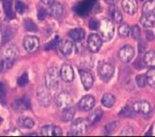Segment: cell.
Returning a JSON list of instances; mask_svg holds the SVG:
<instances>
[{
    "mask_svg": "<svg viewBox=\"0 0 155 137\" xmlns=\"http://www.w3.org/2000/svg\"><path fill=\"white\" fill-rule=\"evenodd\" d=\"M140 23L145 27H152L155 24V11L142 13Z\"/></svg>",
    "mask_w": 155,
    "mask_h": 137,
    "instance_id": "obj_18",
    "label": "cell"
},
{
    "mask_svg": "<svg viewBox=\"0 0 155 137\" xmlns=\"http://www.w3.org/2000/svg\"><path fill=\"white\" fill-rule=\"evenodd\" d=\"M24 47L28 53H33L39 48L40 41L35 36H26L24 39Z\"/></svg>",
    "mask_w": 155,
    "mask_h": 137,
    "instance_id": "obj_10",
    "label": "cell"
},
{
    "mask_svg": "<svg viewBox=\"0 0 155 137\" xmlns=\"http://www.w3.org/2000/svg\"><path fill=\"white\" fill-rule=\"evenodd\" d=\"M146 78H147V84L150 86H155V68L152 67V69L148 70Z\"/></svg>",
    "mask_w": 155,
    "mask_h": 137,
    "instance_id": "obj_32",
    "label": "cell"
},
{
    "mask_svg": "<svg viewBox=\"0 0 155 137\" xmlns=\"http://www.w3.org/2000/svg\"><path fill=\"white\" fill-rule=\"evenodd\" d=\"M121 6L123 11L129 15H134L137 11V3L135 0H122Z\"/></svg>",
    "mask_w": 155,
    "mask_h": 137,
    "instance_id": "obj_16",
    "label": "cell"
},
{
    "mask_svg": "<svg viewBox=\"0 0 155 137\" xmlns=\"http://www.w3.org/2000/svg\"><path fill=\"white\" fill-rule=\"evenodd\" d=\"M50 12L51 15L54 18H59L62 13H63V8L61 6V4L59 3H52L51 7H50Z\"/></svg>",
    "mask_w": 155,
    "mask_h": 137,
    "instance_id": "obj_24",
    "label": "cell"
},
{
    "mask_svg": "<svg viewBox=\"0 0 155 137\" xmlns=\"http://www.w3.org/2000/svg\"><path fill=\"white\" fill-rule=\"evenodd\" d=\"M15 8H16V11L17 12H19L20 14H24L27 11V7L25 3L23 2H20V1H18L15 5Z\"/></svg>",
    "mask_w": 155,
    "mask_h": 137,
    "instance_id": "obj_40",
    "label": "cell"
},
{
    "mask_svg": "<svg viewBox=\"0 0 155 137\" xmlns=\"http://www.w3.org/2000/svg\"><path fill=\"white\" fill-rule=\"evenodd\" d=\"M60 43V39L58 36H57L56 38H54V40H52L50 42H48L46 45L44 46V49L46 50V51H51V50H54V49H56L58 45Z\"/></svg>",
    "mask_w": 155,
    "mask_h": 137,
    "instance_id": "obj_33",
    "label": "cell"
},
{
    "mask_svg": "<svg viewBox=\"0 0 155 137\" xmlns=\"http://www.w3.org/2000/svg\"><path fill=\"white\" fill-rule=\"evenodd\" d=\"M110 15L113 22H115L116 24H120L122 22V14L120 13V11L117 10V8H113L110 10Z\"/></svg>",
    "mask_w": 155,
    "mask_h": 137,
    "instance_id": "obj_30",
    "label": "cell"
},
{
    "mask_svg": "<svg viewBox=\"0 0 155 137\" xmlns=\"http://www.w3.org/2000/svg\"><path fill=\"white\" fill-rule=\"evenodd\" d=\"M59 51L64 54V56H70L74 51V44L70 41H63L59 43Z\"/></svg>",
    "mask_w": 155,
    "mask_h": 137,
    "instance_id": "obj_19",
    "label": "cell"
},
{
    "mask_svg": "<svg viewBox=\"0 0 155 137\" xmlns=\"http://www.w3.org/2000/svg\"><path fill=\"white\" fill-rule=\"evenodd\" d=\"M79 74H80L81 82H82V84H83L86 90H88L92 87L93 83H94V79H93V76L91 75L90 72H88L87 70H80Z\"/></svg>",
    "mask_w": 155,
    "mask_h": 137,
    "instance_id": "obj_15",
    "label": "cell"
},
{
    "mask_svg": "<svg viewBox=\"0 0 155 137\" xmlns=\"http://www.w3.org/2000/svg\"><path fill=\"white\" fill-rule=\"evenodd\" d=\"M2 1H7V0H2Z\"/></svg>",
    "mask_w": 155,
    "mask_h": 137,
    "instance_id": "obj_51",
    "label": "cell"
},
{
    "mask_svg": "<svg viewBox=\"0 0 155 137\" xmlns=\"http://www.w3.org/2000/svg\"><path fill=\"white\" fill-rule=\"evenodd\" d=\"M152 132V130H150V131H149L147 133H146L145 135H146V136H148V135H151V134H152V132Z\"/></svg>",
    "mask_w": 155,
    "mask_h": 137,
    "instance_id": "obj_50",
    "label": "cell"
},
{
    "mask_svg": "<svg viewBox=\"0 0 155 137\" xmlns=\"http://www.w3.org/2000/svg\"><path fill=\"white\" fill-rule=\"evenodd\" d=\"M133 111L140 115H147L151 111V106L147 100H139L133 105Z\"/></svg>",
    "mask_w": 155,
    "mask_h": 137,
    "instance_id": "obj_13",
    "label": "cell"
},
{
    "mask_svg": "<svg viewBox=\"0 0 155 137\" xmlns=\"http://www.w3.org/2000/svg\"><path fill=\"white\" fill-rule=\"evenodd\" d=\"M41 1L45 5H51L52 3L54 2V0H41Z\"/></svg>",
    "mask_w": 155,
    "mask_h": 137,
    "instance_id": "obj_49",
    "label": "cell"
},
{
    "mask_svg": "<svg viewBox=\"0 0 155 137\" xmlns=\"http://www.w3.org/2000/svg\"><path fill=\"white\" fill-rule=\"evenodd\" d=\"M1 32H2V43L5 44L8 42L12 38V30L10 26H2L1 27Z\"/></svg>",
    "mask_w": 155,
    "mask_h": 137,
    "instance_id": "obj_26",
    "label": "cell"
},
{
    "mask_svg": "<svg viewBox=\"0 0 155 137\" xmlns=\"http://www.w3.org/2000/svg\"><path fill=\"white\" fill-rule=\"evenodd\" d=\"M24 27L26 31L29 32H36L38 30V27L36 24L31 20V19H25L24 20Z\"/></svg>",
    "mask_w": 155,
    "mask_h": 137,
    "instance_id": "obj_31",
    "label": "cell"
},
{
    "mask_svg": "<svg viewBox=\"0 0 155 137\" xmlns=\"http://www.w3.org/2000/svg\"><path fill=\"white\" fill-rule=\"evenodd\" d=\"M99 24H100V23H99V22H98L96 19H92V20H90V21H89V24H88V25H89V28H90V29H93V30H95V29H98Z\"/></svg>",
    "mask_w": 155,
    "mask_h": 137,
    "instance_id": "obj_43",
    "label": "cell"
},
{
    "mask_svg": "<svg viewBox=\"0 0 155 137\" xmlns=\"http://www.w3.org/2000/svg\"><path fill=\"white\" fill-rule=\"evenodd\" d=\"M3 8H4L6 16L8 18V19H13L15 14H14V11H13V8H12V0H7V1H4Z\"/></svg>",
    "mask_w": 155,
    "mask_h": 137,
    "instance_id": "obj_28",
    "label": "cell"
},
{
    "mask_svg": "<svg viewBox=\"0 0 155 137\" xmlns=\"http://www.w3.org/2000/svg\"><path fill=\"white\" fill-rule=\"evenodd\" d=\"M92 8V2L90 1H85L79 3L74 7V11L80 15V16H86Z\"/></svg>",
    "mask_w": 155,
    "mask_h": 137,
    "instance_id": "obj_17",
    "label": "cell"
},
{
    "mask_svg": "<svg viewBox=\"0 0 155 137\" xmlns=\"http://www.w3.org/2000/svg\"><path fill=\"white\" fill-rule=\"evenodd\" d=\"M6 92H7V90H6L5 85L3 83H0V99H2L5 98Z\"/></svg>",
    "mask_w": 155,
    "mask_h": 137,
    "instance_id": "obj_44",
    "label": "cell"
},
{
    "mask_svg": "<svg viewBox=\"0 0 155 137\" xmlns=\"http://www.w3.org/2000/svg\"><path fill=\"white\" fill-rule=\"evenodd\" d=\"M135 82H136V85L138 86V87L143 88L147 85V78H146V75H143V74L137 75L135 77Z\"/></svg>",
    "mask_w": 155,
    "mask_h": 137,
    "instance_id": "obj_38",
    "label": "cell"
},
{
    "mask_svg": "<svg viewBox=\"0 0 155 137\" xmlns=\"http://www.w3.org/2000/svg\"><path fill=\"white\" fill-rule=\"evenodd\" d=\"M37 99L41 106L48 107L51 103V95L49 92V88L40 87L37 91Z\"/></svg>",
    "mask_w": 155,
    "mask_h": 137,
    "instance_id": "obj_9",
    "label": "cell"
},
{
    "mask_svg": "<svg viewBox=\"0 0 155 137\" xmlns=\"http://www.w3.org/2000/svg\"><path fill=\"white\" fill-rule=\"evenodd\" d=\"M7 134H8V135H20L19 131L16 130V129H14V130H12V131H10Z\"/></svg>",
    "mask_w": 155,
    "mask_h": 137,
    "instance_id": "obj_47",
    "label": "cell"
},
{
    "mask_svg": "<svg viewBox=\"0 0 155 137\" xmlns=\"http://www.w3.org/2000/svg\"><path fill=\"white\" fill-rule=\"evenodd\" d=\"M12 108L14 111H25L30 108V104L28 100L23 99H19L14 102L12 103Z\"/></svg>",
    "mask_w": 155,
    "mask_h": 137,
    "instance_id": "obj_20",
    "label": "cell"
},
{
    "mask_svg": "<svg viewBox=\"0 0 155 137\" xmlns=\"http://www.w3.org/2000/svg\"><path fill=\"white\" fill-rule=\"evenodd\" d=\"M62 134V130L58 126L46 125L43 126L41 130V135L42 136H60Z\"/></svg>",
    "mask_w": 155,
    "mask_h": 137,
    "instance_id": "obj_14",
    "label": "cell"
},
{
    "mask_svg": "<svg viewBox=\"0 0 155 137\" xmlns=\"http://www.w3.org/2000/svg\"><path fill=\"white\" fill-rule=\"evenodd\" d=\"M28 74H27V72H25V73H23L19 79H18V86H26L27 84H28Z\"/></svg>",
    "mask_w": 155,
    "mask_h": 137,
    "instance_id": "obj_39",
    "label": "cell"
},
{
    "mask_svg": "<svg viewBox=\"0 0 155 137\" xmlns=\"http://www.w3.org/2000/svg\"><path fill=\"white\" fill-rule=\"evenodd\" d=\"M130 30H131L130 26L127 24H122L118 27V33H120V36L122 38L128 37L130 35Z\"/></svg>",
    "mask_w": 155,
    "mask_h": 137,
    "instance_id": "obj_34",
    "label": "cell"
},
{
    "mask_svg": "<svg viewBox=\"0 0 155 137\" xmlns=\"http://www.w3.org/2000/svg\"><path fill=\"white\" fill-rule=\"evenodd\" d=\"M146 38H147V40L149 41H151L154 40V34L151 30H147L146 31Z\"/></svg>",
    "mask_w": 155,
    "mask_h": 137,
    "instance_id": "obj_45",
    "label": "cell"
},
{
    "mask_svg": "<svg viewBox=\"0 0 155 137\" xmlns=\"http://www.w3.org/2000/svg\"><path fill=\"white\" fill-rule=\"evenodd\" d=\"M104 1L108 4V5H110V6H114L117 4V2L118 1V0H104Z\"/></svg>",
    "mask_w": 155,
    "mask_h": 137,
    "instance_id": "obj_48",
    "label": "cell"
},
{
    "mask_svg": "<svg viewBox=\"0 0 155 137\" xmlns=\"http://www.w3.org/2000/svg\"><path fill=\"white\" fill-rule=\"evenodd\" d=\"M99 32H100V37L102 38L103 41H110L115 34V26L111 20L104 19L99 24Z\"/></svg>",
    "mask_w": 155,
    "mask_h": 137,
    "instance_id": "obj_2",
    "label": "cell"
},
{
    "mask_svg": "<svg viewBox=\"0 0 155 137\" xmlns=\"http://www.w3.org/2000/svg\"><path fill=\"white\" fill-rule=\"evenodd\" d=\"M120 134L121 135H133L134 133H133V130L131 129L130 127H126L125 129L121 132Z\"/></svg>",
    "mask_w": 155,
    "mask_h": 137,
    "instance_id": "obj_46",
    "label": "cell"
},
{
    "mask_svg": "<svg viewBox=\"0 0 155 137\" xmlns=\"http://www.w3.org/2000/svg\"><path fill=\"white\" fill-rule=\"evenodd\" d=\"M102 44H103V40L100 37V35L92 33L88 36L87 46L90 52H92V53L99 52V50L102 47Z\"/></svg>",
    "mask_w": 155,
    "mask_h": 137,
    "instance_id": "obj_7",
    "label": "cell"
},
{
    "mask_svg": "<svg viewBox=\"0 0 155 137\" xmlns=\"http://www.w3.org/2000/svg\"><path fill=\"white\" fill-rule=\"evenodd\" d=\"M45 86L49 89H57L58 86V73L56 68H50L45 74Z\"/></svg>",
    "mask_w": 155,
    "mask_h": 137,
    "instance_id": "obj_4",
    "label": "cell"
},
{
    "mask_svg": "<svg viewBox=\"0 0 155 137\" xmlns=\"http://www.w3.org/2000/svg\"><path fill=\"white\" fill-rule=\"evenodd\" d=\"M87 120L83 119V118H77L71 126V132L72 135H84L87 131Z\"/></svg>",
    "mask_w": 155,
    "mask_h": 137,
    "instance_id": "obj_5",
    "label": "cell"
},
{
    "mask_svg": "<svg viewBox=\"0 0 155 137\" xmlns=\"http://www.w3.org/2000/svg\"><path fill=\"white\" fill-rule=\"evenodd\" d=\"M54 103H56L57 106L59 109H61V110H64V109L71 106L72 98L67 92H60V93H58L57 95L56 99H54Z\"/></svg>",
    "mask_w": 155,
    "mask_h": 137,
    "instance_id": "obj_6",
    "label": "cell"
},
{
    "mask_svg": "<svg viewBox=\"0 0 155 137\" xmlns=\"http://www.w3.org/2000/svg\"><path fill=\"white\" fill-rule=\"evenodd\" d=\"M134 57V49L131 45H125L118 51V58L123 63L130 62Z\"/></svg>",
    "mask_w": 155,
    "mask_h": 137,
    "instance_id": "obj_8",
    "label": "cell"
},
{
    "mask_svg": "<svg viewBox=\"0 0 155 137\" xmlns=\"http://www.w3.org/2000/svg\"><path fill=\"white\" fill-rule=\"evenodd\" d=\"M18 123H19L20 126H22L23 128H25V129H32L35 125L34 120L29 116H22L19 118L18 120Z\"/></svg>",
    "mask_w": 155,
    "mask_h": 137,
    "instance_id": "obj_27",
    "label": "cell"
},
{
    "mask_svg": "<svg viewBox=\"0 0 155 137\" xmlns=\"http://www.w3.org/2000/svg\"><path fill=\"white\" fill-rule=\"evenodd\" d=\"M75 116V109L72 107V106H70L66 109L63 110V113H62V119L64 121H71L74 119V117Z\"/></svg>",
    "mask_w": 155,
    "mask_h": 137,
    "instance_id": "obj_25",
    "label": "cell"
},
{
    "mask_svg": "<svg viewBox=\"0 0 155 137\" xmlns=\"http://www.w3.org/2000/svg\"><path fill=\"white\" fill-rule=\"evenodd\" d=\"M153 11H155V1L154 0H148V1L144 4L143 13L153 12Z\"/></svg>",
    "mask_w": 155,
    "mask_h": 137,
    "instance_id": "obj_35",
    "label": "cell"
},
{
    "mask_svg": "<svg viewBox=\"0 0 155 137\" xmlns=\"http://www.w3.org/2000/svg\"><path fill=\"white\" fill-rule=\"evenodd\" d=\"M95 105V99L91 95H86L83 97L79 102V109L83 112H88L92 110Z\"/></svg>",
    "mask_w": 155,
    "mask_h": 137,
    "instance_id": "obj_11",
    "label": "cell"
},
{
    "mask_svg": "<svg viewBox=\"0 0 155 137\" xmlns=\"http://www.w3.org/2000/svg\"><path fill=\"white\" fill-rule=\"evenodd\" d=\"M144 63L149 67H155V53L148 51L144 56Z\"/></svg>",
    "mask_w": 155,
    "mask_h": 137,
    "instance_id": "obj_29",
    "label": "cell"
},
{
    "mask_svg": "<svg viewBox=\"0 0 155 137\" xmlns=\"http://www.w3.org/2000/svg\"><path fill=\"white\" fill-rule=\"evenodd\" d=\"M60 77L65 83H71L74 79V72L71 65L64 64L60 69Z\"/></svg>",
    "mask_w": 155,
    "mask_h": 137,
    "instance_id": "obj_12",
    "label": "cell"
},
{
    "mask_svg": "<svg viewBox=\"0 0 155 137\" xmlns=\"http://www.w3.org/2000/svg\"><path fill=\"white\" fill-rule=\"evenodd\" d=\"M102 116H103V112L101 110H95V111H93L87 117L88 126H92V125L96 124L100 119H101Z\"/></svg>",
    "mask_w": 155,
    "mask_h": 137,
    "instance_id": "obj_23",
    "label": "cell"
},
{
    "mask_svg": "<svg viewBox=\"0 0 155 137\" xmlns=\"http://www.w3.org/2000/svg\"><path fill=\"white\" fill-rule=\"evenodd\" d=\"M120 116H123V117H128V116H132V110H131V108L130 106H125L121 112L118 114Z\"/></svg>",
    "mask_w": 155,
    "mask_h": 137,
    "instance_id": "obj_41",
    "label": "cell"
},
{
    "mask_svg": "<svg viewBox=\"0 0 155 137\" xmlns=\"http://www.w3.org/2000/svg\"><path fill=\"white\" fill-rule=\"evenodd\" d=\"M114 66L110 63L103 62L98 67V73L99 76L104 82H108L114 75Z\"/></svg>",
    "mask_w": 155,
    "mask_h": 137,
    "instance_id": "obj_3",
    "label": "cell"
},
{
    "mask_svg": "<svg viewBox=\"0 0 155 137\" xmlns=\"http://www.w3.org/2000/svg\"><path fill=\"white\" fill-rule=\"evenodd\" d=\"M116 103V98L111 93H106L102 98V104L106 108H111Z\"/></svg>",
    "mask_w": 155,
    "mask_h": 137,
    "instance_id": "obj_22",
    "label": "cell"
},
{
    "mask_svg": "<svg viewBox=\"0 0 155 137\" xmlns=\"http://www.w3.org/2000/svg\"><path fill=\"white\" fill-rule=\"evenodd\" d=\"M118 127H120V122H118V121H113V122L109 123V124H107L105 126L104 131H105V132L107 134H109V133L115 132Z\"/></svg>",
    "mask_w": 155,
    "mask_h": 137,
    "instance_id": "obj_36",
    "label": "cell"
},
{
    "mask_svg": "<svg viewBox=\"0 0 155 137\" xmlns=\"http://www.w3.org/2000/svg\"><path fill=\"white\" fill-rule=\"evenodd\" d=\"M46 16H47L46 10H45V8H40L39 11H38V18H39V20H41V21L44 20Z\"/></svg>",
    "mask_w": 155,
    "mask_h": 137,
    "instance_id": "obj_42",
    "label": "cell"
},
{
    "mask_svg": "<svg viewBox=\"0 0 155 137\" xmlns=\"http://www.w3.org/2000/svg\"><path fill=\"white\" fill-rule=\"evenodd\" d=\"M130 34L132 35V38L134 40L138 41L140 39V35H141L140 27L138 25H134L130 30Z\"/></svg>",
    "mask_w": 155,
    "mask_h": 137,
    "instance_id": "obj_37",
    "label": "cell"
},
{
    "mask_svg": "<svg viewBox=\"0 0 155 137\" xmlns=\"http://www.w3.org/2000/svg\"><path fill=\"white\" fill-rule=\"evenodd\" d=\"M17 57H18L17 47L13 44L8 45L4 51L3 59L0 62V73H3L7 70L11 69Z\"/></svg>",
    "mask_w": 155,
    "mask_h": 137,
    "instance_id": "obj_1",
    "label": "cell"
},
{
    "mask_svg": "<svg viewBox=\"0 0 155 137\" xmlns=\"http://www.w3.org/2000/svg\"><path fill=\"white\" fill-rule=\"evenodd\" d=\"M70 38L72 39L75 41H80L84 39L85 37V31L83 28H75V29H71L69 32Z\"/></svg>",
    "mask_w": 155,
    "mask_h": 137,
    "instance_id": "obj_21",
    "label": "cell"
}]
</instances>
